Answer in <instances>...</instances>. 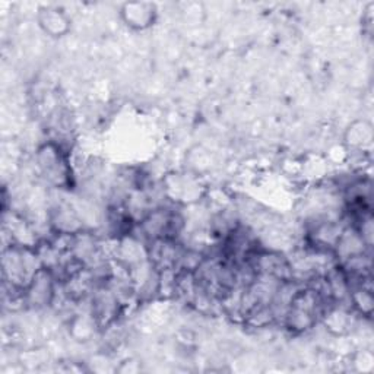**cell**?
Returning <instances> with one entry per match:
<instances>
[{
    "instance_id": "1",
    "label": "cell",
    "mask_w": 374,
    "mask_h": 374,
    "mask_svg": "<svg viewBox=\"0 0 374 374\" xmlns=\"http://www.w3.org/2000/svg\"><path fill=\"white\" fill-rule=\"evenodd\" d=\"M131 12H123V15L126 18V22L129 27L136 28V30H145L148 28L152 22L155 19V10L154 6L151 5H136L138 10H132L129 8V5L126 6Z\"/></svg>"
}]
</instances>
